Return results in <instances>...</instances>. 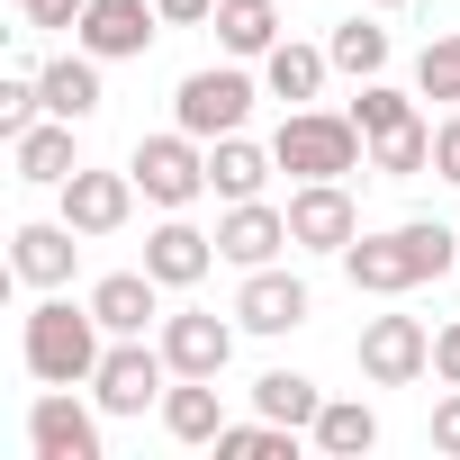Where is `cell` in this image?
Returning <instances> with one entry per match:
<instances>
[{"instance_id":"obj_33","label":"cell","mask_w":460,"mask_h":460,"mask_svg":"<svg viewBox=\"0 0 460 460\" xmlns=\"http://www.w3.org/2000/svg\"><path fill=\"white\" fill-rule=\"evenodd\" d=\"M433 451H451V460H460V388L433 406Z\"/></svg>"},{"instance_id":"obj_12","label":"cell","mask_w":460,"mask_h":460,"mask_svg":"<svg viewBox=\"0 0 460 460\" xmlns=\"http://www.w3.org/2000/svg\"><path fill=\"white\" fill-rule=\"evenodd\" d=\"M235 334H244V325H226V316H208V307L163 316V361H172V379H217L226 361H235Z\"/></svg>"},{"instance_id":"obj_30","label":"cell","mask_w":460,"mask_h":460,"mask_svg":"<svg viewBox=\"0 0 460 460\" xmlns=\"http://www.w3.org/2000/svg\"><path fill=\"white\" fill-rule=\"evenodd\" d=\"M46 118V91H37V73H10L0 82V136H28Z\"/></svg>"},{"instance_id":"obj_20","label":"cell","mask_w":460,"mask_h":460,"mask_svg":"<svg viewBox=\"0 0 460 460\" xmlns=\"http://www.w3.org/2000/svg\"><path fill=\"white\" fill-rule=\"evenodd\" d=\"M325 73H334V55H325V46H298V37H280V46L262 55V91L289 100V109H307V100L325 91Z\"/></svg>"},{"instance_id":"obj_24","label":"cell","mask_w":460,"mask_h":460,"mask_svg":"<svg viewBox=\"0 0 460 460\" xmlns=\"http://www.w3.org/2000/svg\"><path fill=\"white\" fill-rule=\"evenodd\" d=\"M217 46L235 64H262L280 46V10H271V0H217Z\"/></svg>"},{"instance_id":"obj_11","label":"cell","mask_w":460,"mask_h":460,"mask_svg":"<svg viewBox=\"0 0 460 460\" xmlns=\"http://www.w3.org/2000/svg\"><path fill=\"white\" fill-rule=\"evenodd\" d=\"M28 451H37V460H100V415H91L73 388H37V406H28Z\"/></svg>"},{"instance_id":"obj_7","label":"cell","mask_w":460,"mask_h":460,"mask_svg":"<svg viewBox=\"0 0 460 460\" xmlns=\"http://www.w3.org/2000/svg\"><path fill=\"white\" fill-rule=\"evenodd\" d=\"M298 235H289V208H271V199H226V217H217V262H235V271H262V262H280Z\"/></svg>"},{"instance_id":"obj_35","label":"cell","mask_w":460,"mask_h":460,"mask_svg":"<svg viewBox=\"0 0 460 460\" xmlns=\"http://www.w3.org/2000/svg\"><path fill=\"white\" fill-rule=\"evenodd\" d=\"M163 10V28H199V19H217V0H154Z\"/></svg>"},{"instance_id":"obj_31","label":"cell","mask_w":460,"mask_h":460,"mask_svg":"<svg viewBox=\"0 0 460 460\" xmlns=\"http://www.w3.org/2000/svg\"><path fill=\"white\" fill-rule=\"evenodd\" d=\"M433 181H451V190H460V118H442V127H433Z\"/></svg>"},{"instance_id":"obj_13","label":"cell","mask_w":460,"mask_h":460,"mask_svg":"<svg viewBox=\"0 0 460 460\" xmlns=\"http://www.w3.org/2000/svg\"><path fill=\"white\" fill-rule=\"evenodd\" d=\"M316 316V298H307V280H289V271H244V289H235V325L244 334H298Z\"/></svg>"},{"instance_id":"obj_28","label":"cell","mask_w":460,"mask_h":460,"mask_svg":"<svg viewBox=\"0 0 460 460\" xmlns=\"http://www.w3.org/2000/svg\"><path fill=\"white\" fill-rule=\"evenodd\" d=\"M217 451H226V460H289V451H298V433H289V424H271V415H253V424H226V433H217Z\"/></svg>"},{"instance_id":"obj_10","label":"cell","mask_w":460,"mask_h":460,"mask_svg":"<svg viewBox=\"0 0 460 460\" xmlns=\"http://www.w3.org/2000/svg\"><path fill=\"white\" fill-rule=\"evenodd\" d=\"M154 37H163V10H154V0H91L82 28H73V46L100 55V64H136Z\"/></svg>"},{"instance_id":"obj_17","label":"cell","mask_w":460,"mask_h":460,"mask_svg":"<svg viewBox=\"0 0 460 460\" xmlns=\"http://www.w3.org/2000/svg\"><path fill=\"white\" fill-rule=\"evenodd\" d=\"M10 172L37 181V190H64V181L82 172V154H73V118H37L28 136H10Z\"/></svg>"},{"instance_id":"obj_36","label":"cell","mask_w":460,"mask_h":460,"mask_svg":"<svg viewBox=\"0 0 460 460\" xmlns=\"http://www.w3.org/2000/svg\"><path fill=\"white\" fill-rule=\"evenodd\" d=\"M370 10H406V0H370Z\"/></svg>"},{"instance_id":"obj_29","label":"cell","mask_w":460,"mask_h":460,"mask_svg":"<svg viewBox=\"0 0 460 460\" xmlns=\"http://www.w3.org/2000/svg\"><path fill=\"white\" fill-rule=\"evenodd\" d=\"M415 91H424V100H460V28L415 55Z\"/></svg>"},{"instance_id":"obj_4","label":"cell","mask_w":460,"mask_h":460,"mask_svg":"<svg viewBox=\"0 0 460 460\" xmlns=\"http://www.w3.org/2000/svg\"><path fill=\"white\" fill-rule=\"evenodd\" d=\"M163 388H172V361H163V343H145V334H118V343L100 352V370H91L100 415H145V406H163Z\"/></svg>"},{"instance_id":"obj_5","label":"cell","mask_w":460,"mask_h":460,"mask_svg":"<svg viewBox=\"0 0 460 460\" xmlns=\"http://www.w3.org/2000/svg\"><path fill=\"white\" fill-rule=\"evenodd\" d=\"M253 100H262V91H253L244 64H208V73H190V82L172 91V118H181L199 145H217V136H235V127L253 118Z\"/></svg>"},{"instance_id":"obj_32","label":"cell","mask_w":460,"mask_h":460,"mask_svg":"<svg viewBox=\"0 0 460 460\" xmlns=\"http://www.w3.org/2000/svg\"><path fill=\"white\" fill-rule=\"evenodd\" d=\"M19 10H28V28H82L91 0H19Z\"/></svg>"},{"instance_id":"obj_16","label":"cell","mask_w":460,"mask_h":460,"mask_svg":"<svg viewBox=\"0 0 460 460\" xmlns=\"http://www.w3.org/2000/svg\"><path fill=\"white\" fill-rule=\"evenodd\" d=\"M73 262H82V226H64V217H55V226L37 217V226H19V235H10V271H19L28 289H64Z\"/></svg>"},{"instance_id":"obj_9","label":"cell","mask_w":460,"mask_h":460,"mask_svg":"<svg viewBox=\"0 0 460 460\" xmlns=\"http://www.w3.org/2000/svg\"><path fill=\"white\" fill-rule=\"evenodd\" d=\"M289 235H298V253H334V262H343V244L361 235L352 190H343V181H298V190H289Z\"/></svg>"},{"instance_id":"obj_1","label":"cell","mask_w":460,"mask_h":460,"mask_svg":"<svg viewBox=\"0 0 460 460\" xmlns=\"http://www.w3.org/2000/svg\"><path fill=\"white\" fill-rule=\"evenodd\" d=\"M451 262H460V226H442V217H406L388 235H352L343 244V280L361 298H406V289L442 280Z\"/></svg>"},{"instance_id":"obj_23","label":"cell","mask_w":460,"mask_h":460,"mask_svg":"<svg viewBox=\"0 0 460 460\" xmlns=\"http://www.w3.org/2000/svg\"><path fill=\"white\" fill-rule=\"evenodd\" d=\"M307 442H316L325 460H361V451H379V415H370L361 397H325L316 424H307Z\"/></svg>"},{"instance_id":"obj_14","label":"cell","mask_w":460,"mask_h":460,"mask_svg":"<svg viewBox=\"0 0 460 460\" xmlns=\"http://www.w3.org/2000/svg\"><path fill=\"white\" fill-rule=\"evenodd\" d=\"M127 217H136V172L82 163V172L64 181V226H82V235H118Z\"/></svg>"},{"instance_id":"obj_15","label":"cell","mask_w":460,"mask_h":460,"mask_svg":"<svg viewBox=\"0 0 460 460\" xmlns=\"http://www.w3.org/2000/svg\"><path fill=\"white\" fill-rule=\"evenodd\" d=\"M208 262H217V235H199L181 208H163V226L145 235V271H154L163 289H199V280H208Z\"/></svg>"},{"instance_id":"obj_21","label":"cell","mask_w":460,"mask_h":460,"mask_svg":"<svg viewBox=\"0 0 460 460\" xmlns=\"http://www.w3.org/2000/svg\"><path fill=\"white\" fill-rule=\"evenodd\" d=\"M37 91H46V118H73V127L100 118V100H109V91H100V55H55V64L37 73Z\"/></svg>"},{"instance_id":"obj_22","label":"cell","mask_w":460,"mask_h":460,"mask_svg":"<svg viewBox=\"0 0 460 460\" xmlns=\"http://www.w3.org/2000/svg\"><path fill=\"white\" fill-rule=\"evenodd\" d=\"M154 415H163L172 442H217V433H226V397H217V379H172Z\"/></svg>"},{"instance_id":"obj_25","label":"cell","mask_w":460,"mask_h":460,"mask_svg":"<svg viewBox=\"0 0 460 460\" xmlns=\"http://www.w3.org/2000/svg\"><path fill=\"white\" fill-rule=\"evenodd\" d=\"M316 406H325V388H316L307 370H262V379H253V415H271V424H289V433H307Z\"/></svg>"},{"instance_id":"obj_6","label":"cell","mask_w":460,"mask_h":460,"mask_svg":"<svg viewBox=\"0 0 460 460\" xmlns=\"http://www.w3.org/2000/svg\"><path fill=\"white\" fill-rule=\"evenodd\" d=\"M127 172H136V190H145L154 208H190V199L208 190V145H199L190 127H172V136H145V145L127 154Z\"/></svg>"},{"instance_id":"obj_26","label":"cell","mask_w":460,"mask_h":460,"mask_svg":"<svg viewBox=\"0 0 460 460\" xmlns=\"http://www.w3.org/2000/svg\"><path fill=\"white\" fill-rule=\"evenodd\" d=\"M325 55H334V73H352V82H379V73H388V28H370V19H343V28L325 37Z\"/></svg>"},{"instance_id":"obj_19","label":"cell","mask_w":460,"mask_h":460,"mask_svg":"<svg viewBox=\"0 0 460 460\" xmlns=\"http://www.w3.org/2000/svg\"><path fill=\"white\" fill-rule=\"evenodd\" d=\"M91 316H100L109 334H145V325L163 316V280H154V271H109V280L91 289Z\"/></svg>"},{"instance_id":"obj_3","label":"cell","mask_w":460,"mask_h":460,"mask_svg":"<svg viewBox=\"0 0 460 460\" xmlns=\"http://www.w3.org/2000/svg\"><path fill=\"white\" fill-rule=\"evenodd\" d=\"M361 118L343 109H289L280 118V136H271V154H280V172H298V181H343V172H361Z\"/></svg>"},{"instance_id":"obj_8","label":"cell","mask_w":460,"mask_h":460,"mask_svg":"<svg viewBox=\"0 0 460 460\" xmlns=\"http://www.w3.org/2000/svg\"><path fill=\"white\" fill-rule=\"evenodd\" d=\"M433 370V334L415 316H370L361 325V379L370 388H415Z\"/></svg>"},{"instance_id":"obj_27","label":"cell","mask_w":460,"mask_h":460,"mask_svg":"<svg viewBox=\"0 0 460 460\" xmlns=\"http://www.w3.org/2000/svg\"><path fill=\"white\" fill-rule=\"evenodd\" d=\"M370 172H388V181H424V172H433V127L415 118V127L379 136V145H370Z\"/></svg>"},{"instance_id":"obj_34","label":"cell","mask_w":460,"mask_h":460,"mask_svg":"<svg viewBox=\"0 0 460 460\" xmlns=\"http://www.w3.org/2000/svg\"><path fill=\"white\" fill-rule=\"evenodd\" d=\"M433 370H442V388H460V316L433 334Z\"/></svg>"},{"instance_id":"obj_2","label":"cell","mask_w":460,"mask_h":460,"mask_svg":"<svg viewBox=\"0 0 460 460\" xmlns=\"http://www.w3.org/2000/svg\"><path fill=\"white\" fill-rule=\"evenodd\" d=\"M109 325L91 316V298L73 307V298H46V307H28V334H19V352H28V370L46 379V388H82L91 370H100V343Z\"/></svg>"},{"instance_id":"obj_18","label":"cell","mask_w":460,"mask_h":460,"mask_svg":"<svg viewBox=\"0 0 460 460\" xmlns=\"http://www.w3.org/2000/svg\"><path fill=\"white\" fill-rule=\"evenodd\" d=\"M271 172H280V154H271V145H253L244 127L208 145V190H217V199H262V181H271Z\"/></svg>"}]
</instances>
